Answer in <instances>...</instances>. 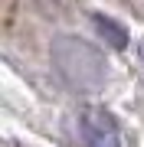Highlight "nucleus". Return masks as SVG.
I'll return each instance as SVG.
<instances>
[{"instance_id": "1", "label": "nucleus", "mask_w": 144, "mask_h": 147, "mask_svg": "<svg viewBox=\"0 0 144 147\" xmlns=\"http://www.w3.org/2000/svg\"><path fill=\"white\" fill-rule=\"evenodd\" d=\"M53 62L62 79L79 92H98L105 85V62L89 42L75 36H59L53 42Z\"/></svg>"}, {"instance_id": "2", "label": "nucleus", "mask_w": 144, "mask_h": 147, "mask_svg": "<svg viewBox=\"0 0 144 147\" xmlns=\"http://www.w3.org/2000/svg\"><path fill=\"white\" fill-rule=\"evenodd\" d=\"M79 134L85 147H121L118 124L105 108H85L79 115Z\"/></svg>"}, {"instance_id": "3", "label": "nucleus", "mask_w": 144, "mask_h": 147, "mask_svg": "<svg viewBox=\"0 0 144 147\" xmlns=\"http://www.w3.org/2000/svg\"><path fill=\"white\" fill-rule=\"evenodd\" d=\"M95 26H98L101 33H108V36H112V46H124V39H128V36H124V30L115 26L112 20H101V16H95Z\"/></svg>"}, {"instance_id": "4", "label": "nucleus", "mask_w": 144, "mask_h": 147, "mask_svg": "<svg viewBox=\"0 0 144 147\" xmlns=\"http://www.w3.org/2000/svg\"><path fill=\"white\" fill-rule=\"evenodd\" d=\"M141 59H144V42H141Z\"/></svg>"}]
</instances>
